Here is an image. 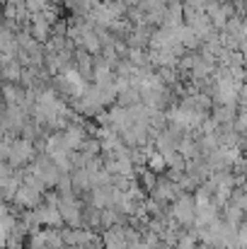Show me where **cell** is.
<instances>
[{"label":"cell","mask_w":247,"mask_h":249,"mask_svg":"<svg viewBox=\"0 0 247 249\" xmlns=\"http://www.w3.org/2000/svg\"><path fill=\"white\" fill-rule=\"evenodd\" d=\"M172 215L179 225H194V218H196V203H194V196H177L174 198V206H172Z\"/></svg>","instance_id":"cell-1"},{"label":"cell","mask_w":247,"mask_h":249,"mask_svg":"<svg viewBox=\"0 0 247 249\" xmlns=\"http://www.w3.org/2000/svg\"><path fill=\"white\" fill-rule=\"evenodd\" d=\"M104 247L107 249H129L124 230H121V228H112V230L104 235Z\"/></svg>","instance_id":"cell-2"},{"label":"cell","mask_w":247,"mask_h":249,"mask_svg":"<svg viewBox=\"0 0 247 249\" xmlns=\"http://www.w3.org/2000/svg\"><path fill=\"white\" fill-rule=\"evenodd\" d=\"M223 215H226V223H230V225H240L243 223V218H245V211L238 206V203H226L223 206Z\"/></svg>","instance_id":"cell-3"},{"label":"cell","mask_w":247,"mask_h":249,"mask_svg":"<svg viewBox=\"0 0 247 249\" xmlns=\"http://www.w3.org/2000/svg\"><path fill=\"white\" fill-rule=\"evenodd\" d=\"M151 165H153V169H155V172H160V169H165V160H160V158H153V162H151Z\"/></svg>","instance_id":"cell-4"}]
</instances>
